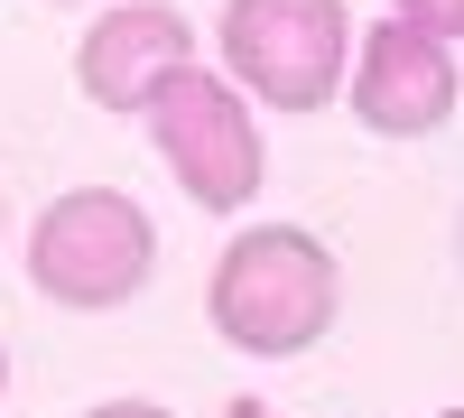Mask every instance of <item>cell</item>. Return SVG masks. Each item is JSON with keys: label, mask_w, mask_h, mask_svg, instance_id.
<instances>
[{"label": "cell", "mask_w": 464, "mask_h": 418, "mask_svg": "<svg viewBox=\"0 0 464 418\" xmlns=\"http://www.w3.org/2000/svg\"><path fill=\"white\" fill-rule=\"evenodd\" d=\"M437 418H455V409H437Z\"/></svg>", "instance_id": "obj_12"}, {"label": "cell", "mask_w": 464, "mask_h": 418, "mask_svg": "<svg viewBox=\"0 0 464 418\" xmlns=\"http://www.w3.org/2000/svg\"><path fill=\"white\" fill-rule=\"evenodd\" d=\"M455 47L409 19H381L353 37V56H343V102H353V122L372 140H437L455 122Z\"/></svg>", "instance_id": "obj_5"}, {"label": "cell", "mask_w": 464, "mask_h": 418, "mask_svg": "<svg viewBox=\"0 0 464 418\" xmlns=\"http://www.w3.org/2000/svg\"><path fill=\"white\" fill-rule=\"evenodd\" d=\"M56 10H84V0H56Z\"/></svg>", "instance_id": "obj_11"}, {"label": "cell", "mask_w": 464, "mask_h": 418, "mask_svg": "<svg viewBox=\"0 0 464 418\" xmlns=\"http://www.w3.org/2000/svg\"><path fill=\"white\" fill-rule=\"evenodd\" d=\"M205 316L232 354L251 363H297L316 354L334 316H343V270H334V242H316L306 223H251L214 251V279H205Z\"/></svg>", "instance_id": "obj_1"}, {"label": "cell", "mask_w": 464, "mask_h": 418, "mask_svg": "<svg viewBox=\"0 0 464 418\" xmlns=\"http://www.w3.org/2000/svg\"><path fill=\"white\" fill-rule=\"evenodd\" d=\"M0 233H10V196H0Z\"/></svg>", "instance_id": "obj_10"}, {"label": "cell", "mask_w": 464, "mask_h": 418, "mask_svg": "<svg viewBox=\"0 0 464 418\" xmlns=\"http://www.w3.org/2000/svg\"><path fill=\"white\" fill-rule=\"evenodd\" d=\"M149 140H159V168L186 186V205L205 214H242L269 177V149H260V112L223 84L214 65H186L177 84L140 112Z\"/></svg>", "instance_id": "obj_4"}, {"label": "cell", "mask_w": 464, "mask_h": 418, "mask_svg": "<svg viewBox=\"0 0 464 418\" xmlns=\"http://www.w3.org/2000/svg\"><path fill=\"white\" fill-rule=\"evenodd\" d=\"M159 270V223L121 186H65L28 223V288L65 316H111L130 307Z\"/></svg>", "instance_id": "obj_2"}, {"label": "cell", "mask_w": 464, "mask_h": 418, "mask_svg": "<svg viewBox=\"0 0 464 418\" xmlns=\"http://www.w3.org/2000/svg\"><path fill=\"white\" fill-rule=\"evenodd\" d=\"M196 65V28L168 0H111V10L74 37V93L93 112H149L177 74Z\"/></svg>", "instance_id": "obj_6"}, {"label": "cell", "mask_w": 464, "mask_h": 418, "mask_svg": "<svg viewBox=\"0 0 464 418\" xmlns=\"http://www.w3.org/2000/svg\"><path fill=\"white\" fill-rule=\"evenodd\" d=\"M84 418H177V409H159V400H93Z\"/></svg>", "instance_id": "obj_8"}, {"label": "cell", "mask_w": 464, "mask_h": 418, "mask_svg": "<svg viewBox=\"0 0 464 418\" xmlns=\"http://www.w3.org/2000/svg\"><path fill=\"white\" fill-rule=\"evenodd\" d=\"M0 391H10V345H0Z\"/></svg>", "instance_id": "obj_9"}, {"label": "cell", "mask_w": 464, "mask_h": 418, "mask_svg": "<svg viewBox=\"0 0 464 418\" xmlns=\"http://www.w3.org/2000/svg\"><path fill=\"white\" fill-rule=\"evenodd\" d=\"M223 84L260 93L269 112H325L343 93V56H353V10L343 0H223L214 19Z\"/></svg>", "instance_id": "obj_3"}, {"label": "cell", "mask_w": 464, "mask_h": 418, "mask_svg": "<svg viewBox=\"0 0 464 418\" xmlns=\"http://www.w3.org/2000/svg\"><path fill=\"white\" fill-rule=\"evenodd\" d=\"M391 19H409V28H428V37H464V0H391Z\"/></svg>", "instance_id": "obj_7"}]
</instances>
